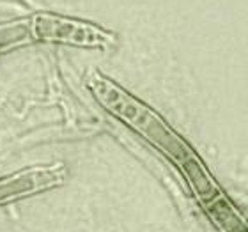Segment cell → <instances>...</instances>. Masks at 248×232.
<instances>
[{
    "label": "cell",
    "instance_id": "1",
    "mask_svg": "<svg viewBox=\"0 0 248 232\" xmlns=\"http://www.w3.org/2000/svg\"><path fill=\"white\" fill-rule=\"evenodd\" d=\"M87 83L96 99L105 108L112 112L115 117L123 119V123L131 126L137 133L142 135L145 140H149L151 144L158 147L161 153H165L170 160L179 165L193 163V151H190L185 140L177 133H174L155 110H151L147 105L140 103L139 99L129 96L126 91L110 82L108 78L99 77L96 73L89 78Z\"/></svg>",
    "mask_w": 248,
    "mask_h": 232
},
{
    "label": "cell",
    "instance_id": "2",
    "mask_svg": "<svg viewBox=\"0 0 248 232\" xmlns=\"http://www.w3.org/2000/svg\"><path fill=\"white\" fill-rule=\"evenodd\" d=\"M34 36L41 41L62 43L83 48H108L115 45L114 34L80 20L57 15H37L32 23Z\"/></svg>",
    "mask_w": 248,
    "mask_h": 232
}]
</instances>
